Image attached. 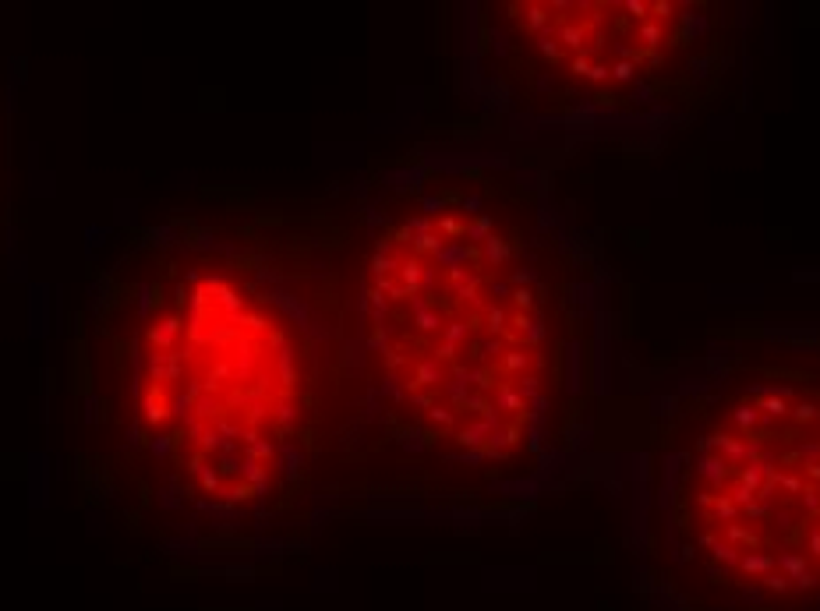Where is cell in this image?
Returning <instances> with one entry per match:
<instances>
[{
	"label": "cell",
	"mask_w": 820,
	"mask_h": 611,
	"mask_svg": "<svg viewBox=\"0 0 820 611\" xmlns=\"http://www.w3.org/2000/svg\"><path fill=\"white\" fill-rule=\"evenodd\" d=\"M675 562L739 607L820 590V375L809 347L739 364L661 456Z\"/></svg>",
	"instance_id": "cell-2"
},
{
	"label": "cell",
	"mask_w": 820,
	"mask_h": 611,
	"mask_svg": "<svg viewBox=\"0 0 820 611\" xmlns=\"http://www.w3.org/2000/svg\"><path fill=\"white\" fill-rule=\"evenodd\" d=\"M580 326L570 258L498 173H428L393 198L365 265V340L424 445L537 459L570 424Z\"/></svg>",
	"instance_id": "cell-1"
},
{
	"label": "cell",
	"mask_w": 820,
	"mask_h": 611,
	"mask_svg": "<svg viewBox=\"0 0 820 611\" xmlns=\"http://www.w3.org/2000/svg\"><path fill=\"white\" fill-rule=\"evenodd\" d=\"M305 347L269 297L223 269L152 283L135 329L142 445L198 498L244 505L287 467L305 424Z\"/></svg>",
	"instance_id": "cell-3"
},
{
	"label": "cell",
	"mask_w": 820,
	"mask_h": 611,
	"mask_svg": "<svg viewBox=\"0 0 820 611\" xmlns=\"http://www.w3.org/2000/svg\"><path fill=\"white\" fill-rule=\"evenodd\" d=\"M481 32L488 75L541 113H633L704 99L732 61V18L711 4H495Z\"/></svg>",
	"instance_id": "cell-4"
}]
</instances>
